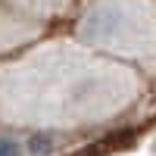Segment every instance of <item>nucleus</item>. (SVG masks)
Masks as SVG:
<instances>
[{"label": "nucleus", "mask_w": 156, "mask_h": 156, "mask_svg": "<svg viewBox=\"0 0 156 156\" xmlns=\"http://www.w3.org/2000/svg\"><path fill=\"white\" fill-rule=\"evenodd\" d=\"M75 41L125 66H156V0H87Z\"/></svg>", "instance_id": "2"}, {"label": "nucleus", "mask_w": 156, "mask_h": 156, "mask_svg": "<svg viewBox=\"0 0 156 156\" xmlns=\"http://www.w3.org/2000/svg\"><path fill=\"white\" fill-rule=\"evenodd\" d=\"M140 94L131 66L78 41H47L0 66V119L25 131L90 128L122 115Z\"/></svg>", "instance_id": "1"}, {"label": "nucleus", "mask_w": 156, "mask_h": 156, "mask_svg": "<svg viewBox=\"0 0 156 156\" xmlns=\"http://www.w3.org/2000/svg\"><path fill=\"white\" fill-rule=\"evenodd\" d=\"M0 156H25L22 137L12 131H0Z\"/></svg>", "instance_id": "6"}, {"label": "nucleus", "mask_w": 156, "mask_h": 156, "mask_svg": "<svg viewBox=\"0 0 156 156\" xmlns=\"http://www.w3.org/2000/svg\"><path fill=\"white\" fill-rule=\"evenodd\" d=\"M3 3L19 12L22 19H28L34 25H44L47 19H59L78 3V0H3Z\"/></svg>", "instance_id": "4"}, {"label": "nucleus", "mask_w": 156, "mask_h": 156, "mask_svg": "<svg viewBox=\"0 0 156 156\" xmlns=\"http://www.w3.org/2000/svg\"><path fill=\"white\" fill-rule=\"evenodd\" d=\"M41 31L34 22L22 19L19 12H12L3 0H0V53H6V50H16L19 44L31 41V37Z\"/></svg>", "instance_id": "3"}, {"label": "nucleus", "mask_w": 156, "mask_h": 156, "mask_svg": "<svg viewBox=\"0 0 156 156\" xmlns=\"http://www.w3.org/2000/svg\"><path fill=\"white\" fill-rule=\"evenodd\" d=\"M25 156H53L59 150V131H25Z\"/></svg>", "instance_id": "5"}]
</instances>
